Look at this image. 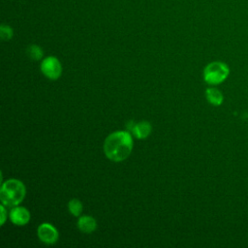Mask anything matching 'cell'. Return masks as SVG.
Here are the masks:
<instances>
[{"instance_id": "6da1fadb", "label": "cell", "mask_w": 248, "mask_h": 248, "mask_svg": "<svg viewBox=\"0 0 248 248\" xmlns=\"http://www.w3.org/2000/svg\"><path fill=\"white\" fill-rule=\"evenodd\" d=\"M133 150V138L130 132L116 131L109 134L104 142V152L108 159L121 162L127 159Z\"/></svg>"}, {"instance_id": "5b68a950", "label": "cell", "mask_w": 248, "mask_h": 248, "mask_svg": "<svg viewBox=\"0 0 248 248\" xmlns=\"http://www.w3.org/2000/svg\"><path fill=\"white\" fill-rule=\"evenodd\" d=\"M39 239L46 244H54L59 237L58 231L49 223H43L37 229Z\"/></svg>"}, {"instance_id": "52a82bcc", "label": "cell", "mask_w": 248, "mask_h": 248, "mask_svg": "<svg viewBox=\"0 0 248 248\" xmlns=\"http://www.w3.org/2000/svg\"><path fill=\"white\" fill-rule=\"evenodd\" d=\"M128 127L130 132H132L133 136L140 140H143L147 138L152 131L151 124L147 121H140L138 123L132 122V125L131 126L128 125Z\"/></svg>"}, {"instance_id": "8992f818", "label": "cell", "mask_w": 248, "mask_h": 248, "mask_svg": "<svg viewBox=\"0 0 248 248\" xmlns=\"http://www.w3.org/2000/svg\"><path fill=\"white\" fill-rule=\"evenodd\" d=\"M9 217L13 224L16 226H24L30 221L31 215L25 207L16 205L11 209Z\"/></svg>"}, {"instance_id": "ba28073f", "label": "cell", "mask_w": 248, "mask_h": 248, "mask_svg": "<svg viewBox=\"0 0 248 248\" xmlns=\"http://www.w3.org/2000/svg\"><path fill=\"white\" fill-rule=\"evenodd\" d=\"M78 228L84 233H91L96 230L97 222L92 216L83 215L78 220Z\"/></svg>"}, {"instance_id": "9c48e42d", "label": "cell", "mask_w": 248, "mask_h": 248, "mask_svg": "<svg viewBox=\"0 0 248 248\" xmlns=\"http://www.w3.org/2000/svg\"><path fill=\"white\" fill-rule=\"evenodd\" d=\"M205 96L207 101L213 106H220L223 103V95L216 88H207L205 91Z\"/></svg>"}, {"instance_id": "30bf717a", "label": "cell", "mask_w": 248, "mask_h": 248, "mask_svg": "<svg viewBox=\"0 0 248 248\" xmlns=\"http://www.w3.org/2000/svg\"><path fill=\"white\" fill-rule=\"evenodd\" d=\"M26 54L29 58L38 61V60L42 59V57L44 56V51L40 46L30 45L26 48Z\"/></svg>"}, {"instance_id": "277c9868", "label": "cell", "mask_w": 248, "mask_h": 248, "mask_svg": "<svg viewBox=\"0 0 248 248\" xmlns=\"http://www.w3.org/2000/svg\"><path fill=\"white\" fill-rule=\"evenodd\" d=\"M42 73L49 79H58L62 74V65L54 56L46 57L41 63Z\"/></svg>"}, {"instance_id": "8fae6325", "label": "cell", "mask_w": 248, "mask_h": 248, "mask_svg": "<svg viewBox=\"0 0 248 248\" xmlns=\"http://www.w3.org/2000/svg\"><path fill=\"white\" fill-rule=\"evenodd\" d=\"M68 209L72 215L78 217L82 212V203L78 199H73L68 202Z\"/></svg>"}, {"instance_id": "3957f363", "label": "cell", "mask_w": 248, "mask_h": 248, "mask_svg": "<svg viewBox=\"0 0 248 248\" xmlns=\"http://www.w3.org/2000/svg\"><path fill=\"white\" fill-rule=\"evenodd\" d=\"M229 67L220 61L209 63L203 70V79L206 83L215 85L223 82L229 75Z\"/></svg>"}, {"instance_id": "7a4b0ae2", "label": "cell", "mask_w": 248, "mask_h": 248, "mask_svg": "<svg viewBox=\"0 0 248 248\" xmlns=\"http://www.w3.org/2000/svg\"><path fill=\"white\" fill-rule=\"evenodd\" d=\"M26 189L24 184L18 179H8L2 183L0 190V200L5 206H16L25 198Z\"/></svg>"}, {"instance_id": "7c38bea8", "label": "cell", "mask_w": 248, "mask_h": 248, "mask_svg": "<svg viewBox=\"0 0 248 248\" xmlns=\"http://www.w3.org/2000/svg\"><path fill=\"white\" fill-rule=\"evenodd\" d=\"M14 36V30L7 24H1L0 26V37L3 41H10Z\"/></svg>"}, {"instance_id": "4fadbf2b", "label": "cell", "mask_w": 248, "mask_h": 248, "mask_svg": "<svg viewBox=\"0 0 248 248\" xmlns=\"http://www.w3.org/2000/svg\"><path fill=\"white\" fill-rule=\"evenodd\" d=\"M0 209H1V225H4L6 219H7V212H6V208L4 204L0 205Z\"/></svg>"}]
</instances>
